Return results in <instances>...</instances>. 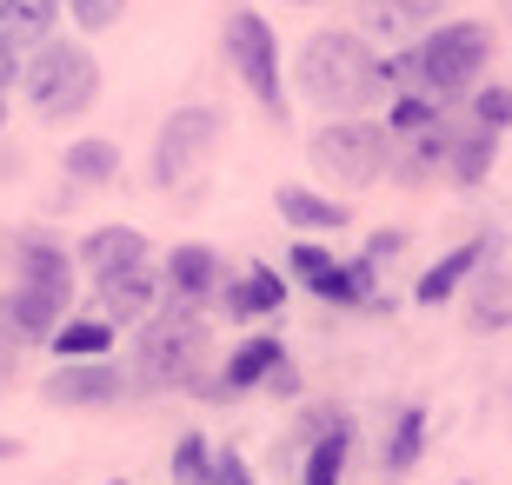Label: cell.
<instances>
[{"instance_id": "484cf974", "label": "cell", "mask_w": 512, "mask_h": 485, "mask_svg": "<svg viewBox=\"0 0 512 485\" xmlns=\"http://www.w3.org/2000/svg\"><path fill=\"white\" fill-rule=\"evenodd\" d=\"M207 459H213L207 439H200V432H187V439H180V452H173V472H180L187 485H200V479H207Z\"/></svg>"}, {"instance_id": "d590c367", "label": "cell", "mask_w": 512, "mask_h": 485, "mask_svg": "<svg viewBox=\"0 0 512 485\" xmlns=\"http://www.w3.org/2000/svg\"><path fill=\"white\" fill-rule=\"evenodd\" d=\"M0 113H7V107H0Z\"/></svg>"}, {"instance_id": "2e32d148", "label": "cell", "mask_w": 512, "mask_h": 485, "mask_svg": "<svg viewBox=\"0 0 512 485\" xmlns=\"http://www.w3.org/2000/svg\"><path fill=\"white\" fill-rule=\"evenodd\" d=\"M167 286H173V299H207L220 286V260H213L207 246H180L167 260Z\"/></svg>"}, {"instance_id": "cb8c5ba5", "label": "cell", "mask_w": 512, "mask_h": 485, "mask_svg": "<svg viewBox=\"0 0 512 485\" xmlns=\"http://www.w3.org/2000/svg\"><path fill=\"white\" fill-rule=\"evenodd\" d=\"M54 346L74 353V359H94V353L114 346V326H107V319H67V326H54Z\"/></svg>"}, {"instance_id": "9c48e42d", "label": "cell", "mask_w": 512, "mask_h": 485, "mask_svg": "<svg viewBox=\"0 0 512 485\" xmlns=\"http://www.w3.org/2000/svg\"><path fill=\"white\" fill-rule=\"evenodd\" d=\"M147 306H153V273H147V260L100 273V319H107V326H133V319H147Z\"/></svg>"}, {"instance_id": "ac0fdd59", "label": "cell", "mask_w": 512, "mask_h": 485, "mask_svg": "<svg viewBox=\"0 0 512 485\" xmlns=\"http://www.w3.org/2000/svg\"><path fill=\"white\" fill-rule=\"evenodd\" d=\"M286 299V280L273 273V266H253L240 286H227V313L233 319H260V313H280Z\"/></svg>"}, {"instance_id": "52a82bcc", "label": "cell", "mask_w": 512, "mask_h": 485, "mask_svg": "<svg viewBox=\"0 0 512 485\" xmlns=\"http://www.w3.org/2000/svg\"><path fill=\"white\" fill-rule=\"evenodd\" d=\"M213 140H220V113L213 107H180L160 127V147H153V180L160 187H187L193 167L213 153Z\"/></svg>"}, {"instance_id": "d4e9b609", "label": "cell", "mask_w": 512, "mask_h": 485, "mask_svg": "<svg viewBox=\"0 0 512 485\" xmlns=\"http://www.w3.org/2000/svg\"><path fill=\"white\" fill-rule=\"evenodd\" d=\"M426 120H439V100L433 94H406L386 107V133H419Z\"/></svg>"}, {"instance_id": "836d02e7", "label": "cell", "mask_w": 512, "mask_h": 485, "mask_svg": "<svg viewBox=\"0 0 512 485\" xmlns=\"http://www.w3.org/2000/svg\"><path fill=\"white\" fill-rule=\"evenodd\" d=\"M14 373V353H7V339H0V379Z\"/></svg>"}, {"instance_id": "5b68a950", "label": "cell", "mask_w": 512, "mask_h": 485, "mask_svg": "<svg viewBox=\"0 0 512 485\" xmlns=\"http://www.w3.org/2000/svg\"><path fill=\"white\" fill-rule=\"evenodd\" d=\"M306 153H313V167H320L326 180L366 187V180H380V167L393 160V133L373 127V120H326Z\"/></svg>"}, {"instance_id": "3957f363", "label": "cell", "mask_w": 512, "mask_h": 485, "mask_svg": "<svg viewBox=\"0 0 512 485\" xmlns=\"http://www.w3.org/2000/svg\"><path fill=\"white\" fill-rule=\"evenodd\" d=\"M100 94V67L74 40H40L34 67H27V100L40 120H80Z\"/></svg>"}, {"instance_id": "5bb4252c", "label": "cell", "mask_w": 512, "mask_h": 485, "mask_svg": "<svg viewBox=\"0 0 512 485\" xmlns=\"http://www.w3.org/2000/svg\"><path fill=\"white\" fill-rule=\"evenodd\" d=\"M60 0H0V40L7 47H34V40L54 34Z\"/></svg>"}, {"instance_id": "d6a6232c", "label": "cell", "mask_w": 512, "mask_h": 485, "mask_svg": "<svg viewBox=\"0 0 512 485\" xmlns=\"http://www.w3.org/2000/svg\"><path fill=\"white\" fill-rule=\"evenodd\" d=\"M14 74H20V60H14V47L0 40V87H14Z\"/></svg>"}, {"instance_id": "1f68e13d", "label": "cell", "mask_w": 512, "mask_h": 485, "mask_svg": "<svg viewBox=\"0 0 512 485\" xmlns=\"http://www.w3.org/2000/svg\"><path fill=\"white\" fill-rule=\"evenodd\" d=\"M393 7L419 27V20H439V7H446V0H393Z\"/></svg>"}, {"instance_id": "603a6c76", "label": "cell", "mask_w": 512, "mask_h": 485, "mask_svg": "<svg viewBox=\"0 0 512 485\" xmlns=\"http://www.w3.org/2000/svg\"><path fill=\"white\" fill-rule=\"evenodd\" d=\"M419 446H426V412L406 406L393 419V439H386V472H413L419 466Z\"/></svg>"}, {"instance_id": "e575fe53", "label": "cell", "mask_w": 512, "mask_h": 485, "mask_svg": "<svg viewBox=\"0 0 512 485\" xmlns=\"http://www.w3.org/2000/svg\"><path fill=\"white\" fill-rule=\"evenodd\" d=\"M0 459H20V446H14V439H0Z\"/></svg>"}, {"instance_id": "9a60e30c", "label": "cell", "mask_w": 512, "mask_h": 485, "mask_svg": "<svg viewBox=\"0 0 512 485\" xmlns=\"http://www.w3.org/2000/svg\"><path fill=\"white\" fill-rule=\"evenodd\" d=\"M280 220L300 226V233H340L346 206L340 200H320V193H306V187H280Z\"/></svg>"}, {"instance_id": "f1b7e54d", "label": "cell", "mask_w": 512, "mask_h": 485, "mask_svg": "<svg viewBox=\"0 0 512 485\" xmlns=\"http://www.w3.org/2000/svg\"><path fill=\"white\" fill-rule=\"evenodd\" d=\"M293 273H300V280L313 286V293H320V286L333 280V260H326L320 246H293Z\"/></svg>"}, {"instance_id": "8992f818", "label": "cell", "mask_w": 512, "mask_h": 485, "mask_svg": "<svg viewBox=\"0 0 512 485\" xmlns=\"http://www.w3.org/2000/svg\"><path fill=\"white\" fill-rule=\"evenodd\" d=\"M227 60L233 74L253 87V100H260L266 113H286V94H280V47H273V27H266L260 14H227Z\"/></svg>"}, {"instance_id": "7c38bea8", "label": "cell", "mask_w": 512, "mask_h": 485, "mask_svg": "<svg viewBox=\"0 0 512 485\" xmlns=\"http://www.w3.org/2000/svg\"><path fill=\"white\" fill-rule=\"evenodd\" d=\"M60 326V306L34 286H14V293L0 299V333L7 339H47Z\"/></svg>"}, {"instance_id": "d6986e66", "label": "cell", "mask_w": 512, "mask_h": 485, "mask_svg": "<svg viewBox=\"0 0 512 485\" xmlns=\"http://www.w3.org/2000/svg\"><path fill=\"white\" fill-rule=\"evenodd\" d=\"M80 260L94 266V273H114V266H133V260H147V240H140L133 226H100L94 240L80 246Z\"/></svg>"}, {"instance_id": "7a4b0ae2", "label": "cell", "mask_w": 512, "mask_h": 485, "mask_svg": "<svg viewBox=\"0 0 512 485\" xmlns=\"http://www.w3.org/2000/svg\"><path fill=\"white\" fill-rule=\"evenodd\" d=\"M200 353H207V326H200V313H193V299H167L160 313L140 326V346H133V359H140V386H187L193 366H200Z\"/></svg>"}, {"instance_id": "44dd1931", "label": "cell", "mask_w": 512, "mask_h": 485, "mask_svg": "<svg viewBox=\"0 0 512 485\" xmlns=\"http://www.w3.org/2000/svg\"><path fill=\"white\" fill-rule=\"evenodd\" d=\"M493 153H499V133L493 127L459 133V140H453V180H459V187H479L486 167H493Z\"/></svg>"}, {"instance_id": "7402d4cb", "label": "cell", "mask_w": 512, "mask_h": 485, "mask_svg": "<svg viewBox=\"0 0 512 485\" xmlns=\"http://www.w3.org/2000/svg\"><path fill=\"white\" fill-rule=\"evenodd\" d=\"M114 173H120V147L114 140H74V147H67V180L100 187V180H114Z\"/></svg>"}, {"instance_id": "8fae6325", "label": "cell", "mask_w": 512, "mask_h": 485, "mask_svg": "<svg viewBox=\"0 0 512 485\" xmlns=\"http://www.w3.org/2000/svg\"><path fill=\"white\" fill-rule=\"evenodd\" d=\"M393 140H406V153H399V160H386V167H393L399 180H426L433 167H446V160H453V140H459V133L446 127V120H426L419 133H393Z\"/></svg>"}, {"instance_id": "4dcf8cb0", "label": "cell", "mask_w": 512, "mask_h": 485, "mask_svg": "<svg viewBox=\"0 0 512 485\" xmlns=\"http://www.w3.org/2000/svg\"><path fill=\"white\" fill-rule=\"evenodd\" d=\"M366 27H380V34H386V40H393V34H406V27H413V20L399 14L393 0H366Z\"/></svg>"}, {"instance_id": "6da1fadb", "label": "cell", "mask_w": 512, "mask_h": 485, "mask_svg": "<svg viewBox=\"0 0 512 485\" xmlns=\"http://www.w3.org/2000/svg\"><path fill=\"white\" fill-rule=\"evenodd\" d=\"M300 87H306V100L326 107V113H360L386 94V74H380V60H373V47H366L360 34H333V27H326V34L306 40Z\"/></svg>"}, {"instance_id": "83f0119b", "label": "cell", "mask_w": 512, "mask_h": 485, "mask_svg": "<svg viewBox=\"0 0 512 485\" xmlns=\"http://www.w3.org/2000/svg\"><path fill=\"white\" fill-rule=\"evenodd\" d=\"M67 7H74V20L87 27V34H100V27H114V20H120L127 0H67Z\"/></svg>"}, {"instance_id": "ffe728a7", "label": "cell", "mask_w": 512, "mask_h": 485, "mask_svg": "<svg viewBox=\"0 0 512 485\" xmlns=\"http://www.w3.org/2000/svg\"><path fill=\"white\" fill-rule=\"evenodd\" d=\"M479 253H486V240H473V246H453V253H446L439 266H426V280H419V299H426V306H439V299H453V293H459V280H466V273L479 266Z\"/></svg>"}, {"instance_id": "ba28073f", "label": "cell", "mask_w": 512, "mask_h": 485, "mask_svg": "<svg viewBox=\"0 0 512 485\" xmlns=\"http://www.w3.org/2000/svg\"><path fill=\"white\" fill-rule=\"evenodd\" d=\"M47 406H114L127 392V373L107 366V359H67L60 373H47Z\"/></svg>"}, {"instance_id": "f546056e", "label": "cell", "mask_w": 512, "mask_h": 485, "mask_svg": "<svg viewBox=\"0 0 512 485\" xmlns=\"http://www.w3.org/2000/svg\"><path fill=\"white\" fill-rule=\"evenodd\" d=\"M473 113H479V127H493V133H499V127L512 120V87H493V94H479V107H473Z\"/></svg>"}, {"instance_id": "277c9868", "label": "cell", "mask_w": 512, "mask_h": 485, "mask_svg": "<svg viewBox=\"0 0 512 485\" xmlns=\"http://www.w3.org/2000/svg\"><path fill=\"white\" fill-rule=\"evenodd\" d=\"M486 54H493V34H486L479 20H453V27L426 34V40L413 47V80H419V94H433L439 107H446V100H459V94L479 80Z\"/></svg>"}, {"instance_id": "4fadbf2b", "label": "cell", "mask_w": 512, "mask_h": 485, "mask_svg": "<svg viewBox=\"0 0 512 485\" xmlns=\"http://www.w3.org/2000/svg\"><path fill=\"white\" fill-rule=\"evenodd\" d=\"M346 459H353V419H320V439L306 452V485H340L346 479Z\"/></svg>"}, {"instance_id": "e0dca14e", "label": "cell", "mask_w": 512, "mask_h": 485, "mask_svg": "<svg viewBox=\"0 0 512 485\" xmlns=\"http://www.w3.org/2000/svg\"><path fill=\"white\" fill-rule=\"evenodd\" d=\"M273 366H286V346H280V339H247V346H233L227 379H220V386H227V392H247V386H260V379H273Z\"/></svg>"}, {"instance_id": "4316f807", "label": "cell", "mask_w": 512, "mask_h": 485, "mask_svg": "<svg viewBox=\"0 0 512 485\" xmlns=\"http://www.w3.org/2000/svg\"><path fill=\"white\" fill-rule=\"evenodd\" d=\"M200 485H253V472H247V459L240 452H213L207 459V479Z\"/></svg>"}, {"instance_id": "30bf717a", "label": "cell", "mask_w": 512, "mask_h": 485, "mask_svg": "<svg viewBox=\"0 0 512 485\" xmlns=\"http://www.w3.org/2000/svg\"><path fill=\"white\" fill-rule=\"evenodd\" d=\"M14 260H20V286L47 293L60 313H67V299H74V266H67V253H60V246H40V240H20Z\"/></svg>"}]
</instances>
